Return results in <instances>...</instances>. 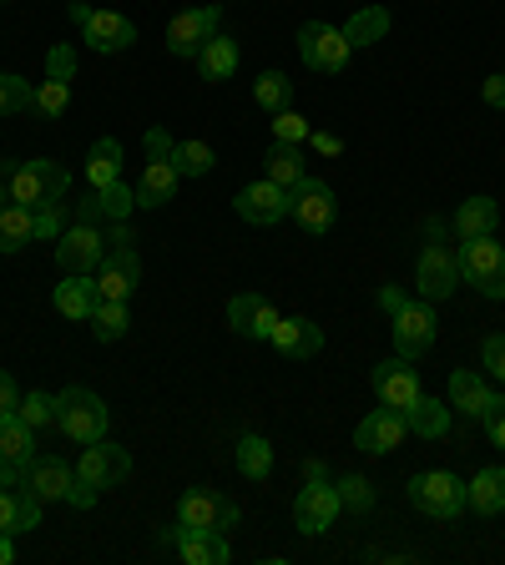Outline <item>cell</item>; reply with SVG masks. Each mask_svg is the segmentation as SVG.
Wrapping results in <instances>:
<instances>
[{
	"label": "cell",
	"instance_id": "obj_56",
	"mask_svg": "<svg viewBox=\"0 0 505 565\" xmlns=\"http://www.w3.org/2000/svg\"><path fill=\"white\" fill-rule=\"evenodd\" d=\"M0 207H11V182L0 177Z\"/></svg>",
	"mask_w": 505,
	"mask_h": 565
},
{
	"label": "cell",
	"instance_id": "obj_50",
	"mask_svg": "<svg viewBox=\"0 0 505 565\" xmlns=\"http://www.w3.org/2000/svg\"><path fill=\"white\" fill-rule=\"evenodd\" d=\"M15 409H21V384L0 369V414H15Z\"/></svg>",
	"mask_w": 505,
	"mask_h": 565
},
{
	"label": "cell",
	"instance_id": "obj_54",
	"mask_svg": "<svg viewBox=\"0 0 505 565\" xmlns=\"http://www.w3.org/2000/svg\"><path fill=\"white\" fill-rule=\"evenodd\" d=\"M304 480H329V470H324V459H304Z\"/></svg>",
	"mask_w": 505,
	"mask_h": 565
},
{
	"label": "cell",
	"instance_id": "obj_15",
	"mask_svg": "<svg viewBox=\"0 0 505 565\" xmlns=\"http://www.w3.org/2000/svg\"><path fill=\"white\" fill-rule=\"evenodd\" d=\"M404 435H410L404 414L389 409V404H379L369 419H359V429H354V449H365V455H394V449L404 445Z\"/></svg>",
	"mask_w": 505,
	"mask_h": 565
},
{
	"label": "cell",
	"instance_id": "obj_25",
	"mask_svg": "<svg viewBox=\"0 0 505 565\" xmlns=\"http://www.w3.org/2000/svg\"><path fill=\"white\" fill-rule=\"evenodd\" d=\"M51 303H56L61 318H71V323H86V318H92V308L102 303V298H96V282L86 278V273H66V282H56Z\"/></svg>",
	"mask_w": 505,
	"mask_h": 565
},
{
	"label": "cell",
	"instance_id": "obj_5",
	"mask_svg": "<svg viewBox=\"0 0 505 565\" xmlns=\"http://www.w3.org/2000/svg\"><path fill=\"white\" fill-rule=\"evenodd\" d=\"M410 505L430 520H460V510L471 505L465 500V480H455L450 470H424V475H410Z\"/></svg>",
	"mask_w": 505,
	"mask_h": 565
},
{
	"label": "cell",
	"instance_id": "obj_43",
	"mask_svg": "<svg viewBox=\"0 0 505 565\" xmlns=\"http://www.w3.org/2000/svg\"><path fill=\"white\" fill-rule=\"evenodd\" d=\"M21 414L31 429H51L56 424V394H21Z\"/></svg>",
	"mask_w": 505,
	"mask_h": 565
},
{
	"label": "cell",
	"instance_id": "obj_47",
	"mask_svg": "<svg viewBox=\"0 0 505 565\" xmlns=\"http://www.w3.org/2000/svg\"><path fill=\"white\" fill-rule=\"evenodd\" d=\"M46 76L51 82H71V76H76V46H66V41L51 46L46 51Z\"/></svg>",
	"mask_w": 505,
	"mask_h": 565
},
{
	"label": "cell",
	"instance_id": "obj_20",
	"mask_svg": "<svg viewBox=\"0 0 505 565\" xmlns=\"http://www.w3.org/2000/svg\"><path fill=\"white\" fill-rule=\"evenodd\" d=\"M278 318L283 313L263 294H238L233 303H228V323H233V333L238 339H253V343L273 339V323H278Z\"/></svg>",
	"mask_w": 505,
	"mask_h": 565
},
{
	"label": "cell",
	"instance_id": "obj_3",
	"mask_svg": "<svg viewBox=\"0 0 505 565\" xmlns=\"http://www.w3.org/2000/svg\"><path fill=\"white\" fill-rule=\"evenodd\" d=\"M141 141H147V167L137 177V207H167L177 198V182H182L172 167V137L162 127H152Z\"/></svg>",
	"mask_w": 505,
	"mask_h": 565
},
{
	"label": "cell",
	"instance_id": "obj_10",
	"mask_svg": "<svg viewBox=\"0 0 505 565\" xmlns=\"http://www.w3.org/2000/svg\"><path fill=\"white\" fill-rule=\"evenodd\" d=\"M435 333H440V318H435L430 298H410V303L394 313V353L410 359V364L435 349Z\"/></svg>",
	"mask_w": 505,
	"mask_h": 565
},
{
	"label": "cell",
	"instance_id": "obj_55",
	"mask_svg": "<svg viewBox=\"0 0 505 565\" xmlns=\"http://www.w3.org/2000/svg\"><path fill=\"white\" fill-rule=\"evenodd\" d=\"M15 561V545H11V535H0V565H11Z\"/></svg>",
	"mask_w": 505,
	"mask_h": 565
},
{
	"label": "cell",
	"instance_id": "obj_37",
	"mask_svg": "<svg viewBox=\"0 0 505 565\" xmlns=\"http://www.w3.org/2000/svg\"><path fill=\"white\" fill-rule=\"evenodd\" d=\"M172 167L177 177H208L218 167V152L208 141H172Z\"/></svg>",
	"mask_w": 505,
	"mask_h": 565
},
{
	"label": "cell",
	"instance_id": "obj_18",
	"mask_svg": "<svg viewBox=\"0 0 505 565\" xmlns=\"http://www.w3.org/2000/svg\"><path fill=\"white\" fill-rule=\"evenodd\" d=\"M455 278H460L455 253H450V247H440V243H424V253H420V278H414V294L430 298V303H440V298L455 294Z\"/></svg>",
	"mask_w": 505,
	"mask_h": 565
},
{
	"label": "cell",
	"instance_id": "obj_27",
	"mask_svg": "<svg viewBox=\"0 0 505 565\" xmlns=\"http://www.w3.org/2000/svg\"><path fill=\"white\" fill-rule=\"evenodd\" d=\"M0 459H11L15 470H25L35 459V429L21 414H0Z\"/></svg>",
	"mask_w": 505,
	"mask_h": 565
},
{
	"label": "cell",
	"instance_id": "obj_39",
	"mask_svg": "<svg viewBox=\"0 0 505 565\" xmlns=\"http://www.w3.org/2000/svg\"><path fill=\"white\" fill-rule=\"evenodd\" d=\"M11 111H35V86L15 71H0V117H11Z\"/></svg>",
	"mask_w": 505,
	"mask_h": 565
},
{
	"label": "cell",
	"instance_id": "obj_29",
	"mask_svg": "<svg viewBox=\"0 0 505 565\" xmlns=\"http://www.w3.org/2000/svg\"><path fill=\"white\" fill-rule=\"evenodd\" d=\"M404 424H410L420 439H445L450 435V404L430 399V394H420V399L404 409Z\"/></svg>",
	"mask_w": 505,
	"mask_h": 565
},
{
	"label": "cell",
	"instance_id": "obj_49",
	"mask_svg": "<svg viewBox=\"0 0 505 565\" xmlns=\"http://www.w3.org/2000/svg\"><path fill=\"white\" fill-rule=\"evenodd\" d=\"M481 364L505 384V333H491V339L481 343Z\"/></svg>",
	"mask_w": 505,
	"mask_h": 565
},
{
	"label": "cell",
	"instance_id": "obj_9",
	"mask_svg": "<svg viewBox=\"0 0 505 565\" xmlns=\"http://www.w3.org/2000/svg\"><path fill=\"white\" fill-rule=\"evenodd\" d=\"M288 217H294L304 233H314V237L334 233V223H339V202H334V188H329V182H314V177H304L298 188H288Z\"/></svg>",
	"mask_w": 505,
	"mask_h": 565
},
{
	"label": "cell",
	"instance_id": "obj_7",
	"mask_svg": "<svg viewBox=\"0 0 505 565\" xmlns=\"http://www.w3.org/2000/svg\"><path fill=\"white\" fill-rule=\"evenodd\" d=\"M56 424L76 445H96V439H106V404L96 399L92 388L71 384L56 394Z\"/></svg>",
	"mask_w": 505,
	"mask_h": 565
},
{
	"label": "cell",
	"instance_id": "obj_30",
	"mask_svg": "<svg viewBox=\"0 0 505 565\" xmlns=\"http://www.w3.org/2000/svg\"><path fill=\"white\" fill-rule=\"evenodd\" d=\"M122 177V141L117 137H102L86 152V182H92V192H102V188H112Z\"/></svg>",
	"mask_w": 505,
	"mask_h": 565
},
{
	"label": "cell",
	"instance_id": "obj_41",
	"mask_svg": "<svg viewBox=\"0 0 505 565\" xmlns=\"http://www.w3.org/2000/svg\"><path fill=\"white\" fill-rule=\"evenodd\" d=\"M288 96H294V82H288L283 71H263L259 82H253V102H259L263 111H283Z\"/></svg>",
	"mask_w": 505,
	"mask_h": 565
},
{
	"label": "cell",
	"instance_id": "obj_28",
	"mask_svg": "<svg viewBox=\"0 0 505 565\" xmlns=\"http://www.w3.org/2000/svg\"><path fill=\"white\" fill-rule=\"evenodd\" d=\"M495 223H501V202H495V198H465V202L455 207V233H460V243H465V237L495 233Z\"/></svg>",
	"mask_w": 505,
	"mask_h": 565
},
{
	"label": "cell",
	"instance_id": "obj_45",
	"mask_svg": "<svg viewBox=\"0 0 505 565\" xmlns=\"http://www.w3.org/2000/svg\"><path fill=\"white\" fill-rule=\"evenodd\" d=\"M304 137H314V131H308V121L298 117V111H288V106H283V111H273V141H288V147H298Z\"/></svg>",
	"mask_w": 505,
	"mask_h": 565
},
{
	"label": "cell",
	"instance_id": "obj_44",
	"mask_svg": "<svg viewBox=\"0 0 505 565\" xmlns=\"http://www.w3.org/2000/svg\"><path fill=\"white\" fill-rule=\"evenodd\" d=\"M71 106V82H41L35 86V111H41V117H61V111H66Z\"/></svg>",
	"mask_w": 505,
	"mask_h": 565
},
{
	"label": "cell",
	"instance_id": "obj_52",
	"mask_svg": "<svg viewBox=\"0 0 505 565\" xmlns=\"http://www.w3.org/2000/svg\"><path fill=\"white\" fill-rule=\"evenodd\" d=\"M404 303H410V294H404V288H379V308H385V313H389V318L400 313V308H404Z\"/></svg>",
	"mask_w": 505,
	"mask_h": 565
},
{
	"label": "cell",
	"instance_id": "obj_51",
	"mask_svg": "<svg viewBox=\"0 0 505 565\" xmlns=\"http://www.w3.org/2000/svg\"><path fill=\"white\" fill-rule=\"evenodd\" d=\"M481 96H485V106H505V71H495V76H485Z\"/></svg>",
	"mask_w": 505,
	"mask_h": 565
},
{
	"label": "cell",
	"instance_id": "obj_31",
	"mask_svg": "<svg viewBox=\"0 0 505 565\" xmlns=\"http://www.w3.org/2000/svg\"><path fill=\"white\" fill-rule=\"evenodd\" d=\"M465 500H471V510H481V515H501L505 510V470H481L471 484H465Z\"/></svg>",
	"mask_w": 505,
	"mask_h": 565
},
{
	"label": "cell",
	"instance_id": "obj_32",
	"mask_svg": "<svg viewBox=\"0 0 505 565\" xmlns=\"http://www.w3.org/2000/svg\"><path fill=\"white\" fill-rule=\"evenodd\" d=\"M25 243H35V212L21 202L0 207V253H21Z\"/></svg>",
	"mask_w": 505,
	"mask_h": 565
},
{
	"label": "cell",
	"instance_id": "obj_23",
	"mask_svg": "<svg viewBox=\"0 0 505 565\" xmlns=\"http://www.w3.org/2000/svg\"><path fill=\"white\" fill-rule=\"evenodd\" d=\"M41 525V494L25 480L0 484V535H21V530Z\"/></svg>",
	"mask_w": 505,
	"mask_h": 565
},
{
	"label": "cell",
	"instance_id": "obj_46",
	"mask_svg": "<svg viewBox=\"0 0 505 565\" xmlns=\"http://www.w3.org/2000/svg\"><path fill=\"white\" fill-rule=\"evenodd\" d=\"M61 233H66V202H51L35 212V243H56Z\"/></svg>",
	"mask_w": 505,
	"mask_h": 565
},
{
	"label": "cell",
	"instance_id": "obj_17",
	"mask_svg": "<svg viewBox=\"0 0 505 565\" xmlns=\"http://www.w3.org/2000/svg\"><path fill=\"white\" fill-rule=\"evenodd\" d=\"M76 475H82L86 484H96V490H112V484H122L131 475V455L122 445H106V439H96V445H86Z\"/></svg>",
	"mask_w": 505,
	"mask_h": 565
},
{
	"label": "cell",
	"instance_id": "obj_19",
	"mask_svg": "<svg viewBox=\"0 0 505 565\" xmlns=\"http://www.w3.org/2000/svg\"><path fill=\"white\" fill-rule=\"evenodd\" d=\"M375 394H379V404H389V409L404 414L424 388H420V379H414L410 359H385V364H375Z\"/></svg>",
	"mask_w": 505,
	"mask_h": 565
},
{
	"label": "cell",
	"instance_id": "obj_4",
	"mask_svg": "<svg viewBox=\"0 0 505 565\" xmlns=\"http://www.w3.org/2000/svg\"><path fill=\"white\" fill-rule=\"evenodd\" d=\"M455 268L465 282H475L485 298H505V247L495 243V233L465 237L455 253Z\"/></svg>",
	"mask_w": 505,
	"mask_h": 565
},
{
	"label": "cell",
	"instance_id": "obj_42",
	"mask_svg": "<svg viewBox=\"0 0 505 565\" xmlns=\"http://www.w3.org/2000/svg\"><path fill=\"white\" fill-rule=\"evenodd\" d=\"M334 490H339V510H354V515H369V510H375V484H369L365 475H344Z\"/></svg>",
	"mask_w": 505,
	"mask_h": 565
},
{
	"label": "cell",
	"instance_id": "obj_34",
	"mask_svg": "<svg viewBox=\"0 0 505 565\" xmlns=\"http://www.w3.org/2000/svg\"><path fill=\"white\" fill-rule=\"evenodd\" d=\"M238 475H243V480H269L273 475V445L263 435L238 439Z\"/></svg>",
	"mask_w": 505,
	"mask_h": 565
},
{
	"label": "cell",
	"instance_id": "obj_36",
	"mask_svg": "<svg viewBox=\"0 0 505 565\" xmlns=\"http://www.w3.org/2000/svg\"><path fill=\"white\" fill-rule=\"evenodd\" d=\"M344 35H349V46H375V41H385L389 35V11H379V6L354 11L349 25H344Z\"/></svg>",
	"mask_w": 505,
	"mask_h": 565
},
{
	"label": "cell",
	"instance_id": "obj_33",
	"mask_svg": "<svg viewBox=\"0 0 505 565\" xmlns=\"http://www.w3.org/2000/svg\"><path fill=\"white\" fill-rule=\"evenodd\" d=\"M198 71H202V82H228V76L238 71V41L212 35L208 46L198 51Z\"/></svg>",
	"mask_w": 505,
	"mask_h": 565
},
{
	"label": "cell",
	"instance_id": "obj_48",
	"mask_svg": "<svg viewBox=\"0 0 505 565\" xmlns=\"http://www.w3.org/2000/svg\"><path fill=\"white\" fill-rule=\"evenodd\" d=\"M481 424H485V435H491V445H495V449H505V399H501V394H495V399L485 404Z\"/></svg>",
	"mask_w": 505,
	"mask_h": 565
},
{
	"label": "cell",
	"instance_id": "obj_24",
	"mask_svg": "<svg viewBox=\"0 0 505 565\" xmlns=\"http://www.w3.org/2000/svg\"><path fill=\"white\" fill-rule=\"evenodd\" d=\"M71 480H76V470H71L66 459H56V455H35L31 465H25V484L41 494V505H46V500H66Z\"/></svg>",
	"mask_w": 505,
	"mask_h": 565
},
{
	"label": "cell",
	"instance_id": "obj_13",
	"mask_svg": "<svg viewBox=\"0 0 505 565\" xmlns=\"http://www.w3.org/2000/svg\"><path fill=\"white\" fill-rule=\"evenodd\" d=\"M102 258H106V237L96 223H76L56 237V268L61 273H86V278H92V273L102 268Z\"/></svg>",
	"mask_w": 505,
	"mask_h": 565
},
{
	"label": "cell",
	"instance_id": "obj_40",
	"mask_svg": "<svg viewBox=\"0 0 505 565\" xmlns=\"http://www.w3.org/2000/svg\"><path fill=\"white\" fill-rule=\"evenodd\" d=\"M96 198V207H102V223H122L131 207H137V188H127V182H112V188H102V192H92Z\"/></svg>",
	"mask_w": 505,
	"mask_h": 565
},
{
	"label": "cell",
	"instance_id": "obj_8",
	"mask_svg": "<svg viewBox=\"0 0 505 565\" xmlns=\"http://www.w3.org/2000/svg\"><path fill=\"white\" fill-rule=\"evenodd\" d=\"M298 56H304V66L318 71V76H339V71L349 66L354 46H349V35H344V25L334 31V25H324V21H304L298 25Z\"/></svg>",
	"mask_w": 505,
	"mask_h": 565
},
{
	"label": "cell",
	"instance_id": "obj_11",
	"mask_svg": "<svg viewBox=\"0 0 505 565\" xmlns=\"http://www.w3.org/2000/svg\"><path fill=\"white\" fill-rule=\"evenodd\" d=\"M177 525H188V530H233L238 525V505L228 500V494L218 490H182V500H177Z\"/></svg>",
	"mask_w": 505,
	"mask_h": 565
},
{
	"label": "cell",
	"instance_id": "obj_14",
	"mask_svg": "<svg viewBox=\"0 0 505 565\" xmlns=\"http://www.w3.org/2000/svg\"><path fill=\"white\" fill-rule=\"evenodd\" d=\"M233 207H238V217L243 223H253V227H273V223H283L288 217V188H278V182H248L243 192L233 198Z\"/></svg>",
	"mask_w": 505,
	"mask_h": 565
},
{
	"label": "cell",
	"instance_id": "obj_16",
	"mask_svg": "<svg viewBox=\"0 0 505 565\" xmlns=\"http://www.w3.org/2000/svg\"><path fill=\"white\" fill-rule=\"evenodd\" d=\"M334 515H339V490L329 480H308L294 500V525L304 535H324L334 525Z\"/></svg>",
	"mask_w": 505,
	"mask_h": 565
},
{
	"label": "cell",
	"instance_id": "obj_35",
	"mask_svg": "<svg viewBox=\"0 0 505 565\" xmlns=\"http://www.w3.org/2000/svg\"><path fill=\"white\" fill-rule=\"evenodd\" d=\"M263 162H269V182H278V188H298V182L308 177V172H304V157H298V147H288V141H273Z\"/></svg>",
	"mask_w": 505,
	"mask_h": 565
},
{
	"label": "cell",
	"instance_id": "obj_26",
	"mask_svg": "<svg viewBox=\"0 0 505 565\" xmlns=\"http://www.w3.org/2000/svg\"><path fill=\"white\" fill-rule=\"evenodd\" d=\"M491 399H495L491 384H485L475 369H455V374H450V409H455V414H471V419H481Z\"/></svg>",
	"mask_w": 505,
	"mask_h": 565
},
{
	"label": "cell",
	"instance_id": "obj_2",
	"mask_svg": "<svg viewBox=\"0 0 505 565\" xmlns=\"http://www.w3.org/2000/svg\"><path fill=\"white\" fill-rule=\"evenodd\" d=\"M131 243H137V237H131L122 223H112V237H106V258H102V268L92 273L96 298L127 303L131 288L141 282V263H137V247H131Z\"/></svg>",
	"mask_w": 505,
	"mask_h": 565
},
{
	"label": "cell",
	"instance_id": "obj_12",
	"mask_svg": "<svg viewBox=\"0 0 505 565\" xmlns=\"http://www.w3.org/2000/svg\"><path fill=\"white\" fill-rule=\"evenodd\" d=\"M218 21H223V6H192V11H177L167 21V51L172 56H198L218 35Z\"/></svg>",
	"mask_w": 505,
	"mask_h": 565
},
{
	"label": "cell",
	"instance_id": "obj_22",
	"mask_svg": "<svg viewBox=\"0 0 505 565\" xmlns=\"http://www.w3.org/2000/svg\"><path fill=\"white\" fill-rule=\"evenodd\" d=\"M273 349L283 353V359H314L318 349H324V329H318L314 318H304V313H288V318H278V323H273Z\"/></svg>",
	"mask_w": 505,
	"mask_h": 565
},
{
	"label": "cell",
	"instance_id": "obj_6",
	"mask_svg": "<svg viewBox=\"0 0 505 565\" xmlns=\"http://www.w3.org/2000/svg\"><path fill=\"white\" fill-rule=\"evenodd\" d=\"M71 21L82 25V41L92 51H102V56H117V51H127L131 41H137V21L122 11H92L86 0H71Z\"/></svg>",
	"mask_w": 505,
	"mask_h": 565
},
{
	"label": "cell",
	"instance_id": "obj_1",
	"mask_svg": "<svg viewBox=\"0 0 505 565\" xmlns=\"http://www.w3.org/2000/svg\"><path fill=\"white\" fill-rule=\"evenodd\" d=\"M0 177L11 182V202H21L31 212L51 207V202H66V192H71V172L56 157H31V162H15V167L6 162Z\"/></svg>",
	"mask_w": 505,
	"mask_h": 565
},
{
	"label": "cell",
	"instance_id": "obj_38",
	"mask_svg": "<svg viewBox=\"0 0 505 565\" xmlns=\"http://www.w3.org/2000/svg\"><path fill=\"white\" fill-rule=\"evenodd\" d=\"M86 323H92V333L102 343H117L122 333L131 329V313H127V303H112V298H102V303L92 308V318H86Z\"/></svg>",
	"mask_w": 505,
	"mask_h": 565
},
{
	"label": "cell",
	"instance_id": "obj_21",
	"mask_svg": "<svg viewBox=\"0 0 505 565\" xmlns=\"http://www.w3.org/2000/svg\"><path fill=\"white\" fill-rule=\"evenodd\" d=\"M167 541L177 545V555L188 565H228L233 561V545H228L223 530H188V525H172Z\"/></svg>",
	"mask_w": 505,
	"mask_h": 565
},
{
	"label": "cell",
	"instance_id": "obj_53",
	"mask_svg": "<svg viewBox=\"0 0 505 565\" xmlns=\"http://www.w3.org/2000/svg\"><path fill=\"white\" fill-rule=\"evenodd\" d=\"M314 147H318L324 157H339V152H344V141L334 137V131H314Z\"/></svg>",
	"mask_w": 505,
	"mask_h": 565
}]
</instances>
